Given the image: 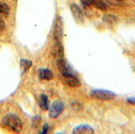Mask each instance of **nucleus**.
Wrapping results in <instances>:
<instances>
[{
  "label": "nucleus",
  "instance_id": "nucleus-1",
  "mask_svg": "<svg viewBox=\"0 0 135 134\" xmlns=\"http://www.w3.org/2000/svg\"><path fill=\"white\" fill-rule=\"evenodd\" d=\"M3 123L13 131L20 132L22 129V123L20 118L14 115H8L3 119Z\"/></svg>",
  "mask_w": 135,
  "mask_h": 134
},
{
  "label": "nucleus",
  "instance_id": "nucleus-2",
  "mask_svg": "<svg viewBox=\"0 0 135 134\" xmlns=\"http://www.w3.org/2000/svg\"><path fill=\"white\" fill-rule=\"evenodd\" d=\"M91 96L100 100H112L116 96V95L114 92L104 89L93 90L91 92Z\"/></svg>",
  "mask_w": 135,
  "mask_h": 134
},
{
  "label": "nucleus",
  "instance_id": "nucleus-3",
  "mask_svg": "<svg viewBox=\"0 0 135 134\" xmlns=\"http://www.w3.org/2000/svg\"><path fill=\"white\" fill-rule=\"evenodd\" d=\"M63 109H64V104L61 101H55L52 104V106L50 109L49 116L52 118H57L59 115H61Z\"/></svg>",
  "mask_w": 135,
  "mask_h": 134
},
{
  "label": "nucleus",
  "instance_id": "nucleus-4",
  "mask_svg": "<svg viewBox=\"0 0 135 134\" xmlns=\"http://www.w3.org/2000/svg\"><path fill=\"white\" fill-rule=\"evenodd\" d=\"M64 76V79H65V81L66 83L70 85V87H78L80 86V81L79 80L74 76L73 75L72 73H66L64 74H62Z\"/></svg>",
  "mask_w": 135,
  "mask_h": 134
},
{
  "label": "nucleus",
  "instance_id": "nucleus-5",
  "mask_svg": "<svg viewBox=\"0 0 135 134\" xmlns=\"http://www.w3.org/2000/svg\"><path fill=\"white\" fill-rule=\"evenodd\" d=\"M74 133H93V129L88 125H81L80 126L76 127L74 131Z\"/></svg>",
  "mask_w": 135,
  "mask_h": 134
},
{
  "label": "nucleus",
  "instance_id": "nucleus-6",
  "mask_svg": "<svg viewBox=\"0 0 135 134\" xmlns=\"http://www.w3.org/2000/svg\"><path fill=\"white\" fill-rule=\"evenodd\" d=\"M71 10L73 13V15L74 16L75 19L78 21H83V14L81 11V9H79V7L78 6H76L75 4H72L71 5Z\"/></svg>",
  "mask_w": 135,
  "mask_h": 134
},
{
  "label": "nucleus",
  "instance_id": "nucleus-7",
  "mask_svg": "<svg viewBox=\"0 0 135 134\" xmlns=\"http://www.w3.org/2000/svg\"><path fill=\"white\" fill-rule=\"evenodd\" d=\"M39 105L43 111H47L49 108V100L45 95H42L39 99Z\"/></svg>",
  "mask_w": 135,
  "mask_h": 134
},
{
  "label": "nucleus",
  "instance_id": "nucleus-8",
  "mask_svg": "<svg viewBox=\"0 0 135 134\" xmlns=\"http://www.w3.org/2000/svg\"><path fill=\"white\" fill-rule=\"evenodd\" d=\"M39 77L42 80H51L52 78V73L48 70H40L39 71Z\"/></svg>",
  "mask_w": 135,
  "mask_h": 134
},
{
  "label": "nucleus",
  "instance_id": "nucleus-9",
  "mask_svg": "<svg viewBox=\"0 0 135 134\" xmlns=\"http://www.w3.org/2000/svg\"><path fill=\"white\" fill-rule=\"evenodd\" d=\"M0 13L5 16H7L9 13V8L6 3L0 2Z\"/></svg>",
  "mask_w": 135,
  "mask_h": 134
},
{
  "label": "nucleus",
  "instance_id": "nucleus-10",
  "mask_svg": "<svg viewBox=\"0 0 135 134\" xmlns=\"http://www.w3.org/2000/svg\"><path fill=\"white\" fill-rule=\"evenodd\" d=\"M93 4L96 6V7L100 9H105L106 7H105V4L101 2L100 0H94L93 1Z\"/></svg>",
  "mask_w": 135,
  "mask_h": 134
},
{
  "label": "nucleus",
  "instance_id": "nucleus-11",
  "mask_svg": "<svg viewBox=\"0 0 135 134\" xmlns=\"http://www.w3.org/2000/svg\"><path fill=\"white\" fill-rule=\"evenodd\" d=\"M32 65V62L30 61H24V60H21V67L26 70L27 69H28L30 67V66Z\"/></svg>",
  "mask_w": 135,
  "mask_h": 134
},
{
  "label": "nucleus",
  "instance_id": "nucleus-12",
  "mask_svg": "<svg viewBox=\"0 0 135 134\" xmlns=\"http://www.w3.org/2000/svg\"><path fill=\"white\" fill-rule=\"evenodd\" d=\"M93 1L94 0H81V2L85 4V5H87V6H90L92 4H93Z\"/></svg>",
  "mask_w": 135,
  "mask_h": 134
},
{
  "label": "nucleus",
  "instance_id": "nucleus-13",
  "mask_svg": "<svg viewBox=\"0 0 135 134\" xmlns=\"http://www.w3.org/2000/svg\"><path fill=\"white\" fill-rule=\"evenodd\" d=\"M127 101H128L130 103L135 104V97H131V98H128V99H127Z\"/></svg>",
  "mask_w": 135,
  "mask_h": 134
},
{
  "label": "nucleus",
  "instance_id": "nucleus-14",
  "mask_svg": "<svg viewBox=\"0 0 135 134\" xmlns=\"http://www.w3.org/2000/svg\"><path fill=\"white\" fill-rule=\"evenodd\" d=\"M4 25H5L4 21H3V20L2 19V17H0V31L2 30V28H4Z\"/></svg>",
  "mask_w": 135,
  "mask_h": 134
},
{
  "label": "nucleus",
  "instance_id": "nucleus-15",
  "mask_svg": "<svg viewBox=\"0 0 135 134\" xmlns=\"http://www.w3.org/2000/svg\"><path fill=\"white\" fill-rule=\"evenodd\" d=\"M47 130H48V126L47 124H45L44 126V129H43V133H47Z\"/></svg>",
  "mask_w": 135,
  "mask_h": 134
}]
</instances>
